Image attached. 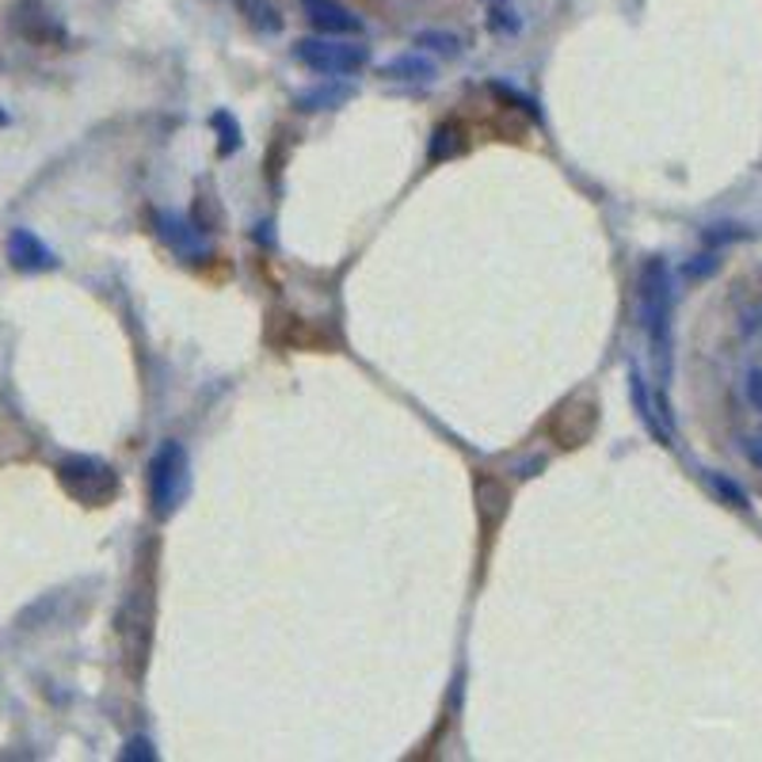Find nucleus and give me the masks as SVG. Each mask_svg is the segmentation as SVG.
Masks as SVG:
<instances>
[{"mask_svg": "<svg viewBox=\"0 0 762 762\" xmlns=\"http://www.w3.org/2000/svg\"><path fill=\"white\" fill-rule=\"evenodd\" d=\"M743 396H748V404H751V408H755V412H762V370H759V367L751 370V374H748V381H743Z\"/></svg>", "mask_w": 762, "mask_h": 762, "instance_id": "17", "label": "nucleus"}, {"mask_svg": "<svg viewBox=\"0 0 762 762\" xmlns=\"http://www.w3.org/2000/svg\"><path fill=\"white\" fill-rule=\"evenodd\" d=\"M123 759H130V762H134V759L153 762V759H157V751H153V743L145 740V736H134V740H130L126 748H123Z\"/></svg>", "mask_w": 762, "mask_h": 762, "instance_id": "16", "label": "nucleus"}, {"mask_svg": "<svg viewBox=\"0 0 762 762\" xmlns=\"http://www.w3.org/2000/svg\"><path fill=\"white\" fill-rule=\"evenodd\" d=\"M736 237H743L740 225H713V229L705 233V240H709V245H720V240H736Z\"/></svg>", "mask_w": 762, "mask_h": 762, "instance_id": "19", "label": "nucleus"}, {"mask_svg": "<svg viewBox=\"0 0 762 762\" xmlns=\"http://www.w3.org/2000/svg\"><path fill=\"white\" fill-rule=\"evenodd\" d=\"M153 225H157V237L165 240L176 256L191 259V264H199V259L210 256V245H206V237H202V229L191 222H183L180 214L157 210V214H153Z\"/></svg>", "mask_w": 762, "mask_h": 762, "instance_id": "5", "label": "nucleus"}, {"mask_svg": "<svg viewBox=\"0 0 762 762\" xmlns=\"http://www.w3.org/2000/svg\"><path fill=\"white\" fill-rule=\"evenodd\" d=\"M416 46H427V51L446 54V58H458V54H461L458 35H446V31H419V35H416Z\"/></svg>", "mask_w": 762, "mask_h": 762, "instance_id": "11", "label": "nucleus"}, {"mask_svg": "<svg viewBox=\"0 0 762 762\" xmlns=\"http://www.w3.org/2000/svg\"><path fill=\"white\" fill-rule=\"evenodd\" d=\"M355 88L351 85H332V77H324V85H317L313 92H302L298 96V108L302 111H332L339 103L351 100Z\"/></svg>", "mask_w": 762, "mask_h": 762, "instance_id": "10", "label": "nucleus"}, {"mask_svg": "<svg viewBox=\"0 0 762 762\" xmlns=\"http://www.w3.org/2000/svg\"><path fill=\"white\" fill-rule=\"evenodd\" d=\"M240 4H245V12L253 15V23H256V27H264L267 35L282 31V20H279V12H274L271 4H264V0H240Z\"/></svg>", "mask_w": 762, "mask_h": 762, "instance_id": "13", "label": "nucleus"}, {"mask_svg": "<svg viewBox=\"0 0 762 762\" xmlns=\"http://www.w3.org/2000/svg\"><path fill=\"white\" fill-rule=\"evenodd\" d=\"M214 126H217V134H222V142H217L222 157L237 153V149H240V126H237V119H233L229 111H217V115H214Z\"/></svg>", "mask_w": 762, "mask_h": 762, "instance_id": "12", "label": "nucleus"}, {"mask_svg": "<svg viewBox=\"0 0 762 762\" xmlns=\"http://www.w3.org/2000/svg\"><path fill=\"white\" fill-rule=\"evenodd\" d=\"M637 298H640V324L648 332V347H652L655 359V374H660V385L671 381V305H675V294H671V271L663 259H648L645 271H640L637 282Z\"/></svg>", "mask_w": 762, "mask_h": 762, "instance_id": "1", "label": "nucleus"}, {"mask_svg": "<svg viewBox=\"0 0 762 762\" xmlns=\"http://www.w3.org/2000/svg\"><path fill=\"white\" fill-rule=\"evenodd\" d=\"M294 58L310 72H317V77H351V72L370 65V46L351 43V38H339V35H317V38H302L294 46Z\"/></svg>", "mask_w": 762, "mask_h": 762, "instance_id": "3", "label": "nucleus"}, {"mask_svg": "<svg viewBox=\"0 0 762 762\" xmlns=\"http://www.w3.org/2000/svg\"><path fill=\"white\" fill-rule=\"evenodd\" d=\"M492 31H500V35H518V20L511 12H504V8H496V12H492Z\"/></svg>", "mask_w": 762, "mask_h": 762, "instance_id": "18", "label": "nucleus"}, {"mask_svg": "<svg viewBox=\"0 0 762 762\" xmlns=\"http://www.w3.org/2000/svg\"><path fill=\"white\" fill-rule=\"evenodd\" d=\"M629 396H634V408H637L640 424L648 427V435H652V439H660L663 446H671V424H668V419H660V412H655L652 396H648V385H645V378H640L637 367L629 370Z\"/></svg>", "mask_w": 762, "mask_h": 762, "instance_id": "8", "label": "nucleus"}, {"mask_svg": "<svg viewBox=\"0 0 762 762\" xmlns=\"http://www.w3.org/2000/svg\"><path fill=\"white\" fill-rule=\"evenodd\" d=\"M305 4V15H310V23L321 31V35H359L362 31V20L351 12V8H344L339 0H302Z\"/></svg>", "mask_w": 762, "mask_h": 762, "instance_id": "7", "label": "nucleus"}, {"mask_svg": "<svg viewBox=\"0 0 762 762\" xmlns=\"http://www.w3.org/2000/svg\"><path fill=\"white\" fill-rule=\"evenodd\" d=\"M709 484H713V492H717V496L725 500V504L748 507V492H743L736 481H728V477H720V473H709Z\"/></svg>", "mask_w": 762, "mask_h": 762, "instance_id": "14", "label": "nucleus"}, {"mask_svg": "<svg viewBox=\"0 0 762 762\" xmlns=\"http://www.w3.org/2000/svg\"><path fill=\"white\" fill-rule=\"evenodd\" d=\"M8 259H12V267L23 274L54 271V267H58V256L51 253V245H43L31 229L8 233Z\"/></svg>", "mask_w": 762, "mask_h": 762, "instance_id": "6", "label": "nucleus"}, {"mask_svg": "<svg viewBox=\"0 0 762 762\" xmlns=\"http://www.w3.org/2000/svg\"><path fill=\"white\" fill-rule=\"evenodd\" d=\"M453 137H458V130H453V126H439V130H435L432 160H439V157H458V153H461V145L453 142Z\"/></svg>", "mask_w": 762, "mask_h": 762, "instance_id": "15", "label": "nucleus"}, {"mask_svg": "<svg viewBox=\"0 0 762 762\" xmlns=\"http://www.w3.org/2000/svg\"><path fill=\"white\" fill-rule=\"evenodd\" d=\"M381 77L389 80H419V85H432L435 80V61H427L424 54H401V58L381 65Z\"/></svg>", "mask_w": 762, "mask_h": 762, "instance_id": "9", "label": "nucleus"}, {"mask_svg": "<svg viewBox=\"0 0 762 762\" xmlns=\"http://www.w3.org/2000/svg\"><path fill=\"white\" fill-rule=\"evenodd\" d=\"M58 481L72 500H80V504H103V500L115 496V484H119L111 466H103V461H96V458H77V453L58 466Z\"/></svg>", "mask_w": 762, "mask_h": 762, "instance_id": "4", "label": "nucleus"}, {"mask_svg": "<svg viewBox=\"0 0 762 762\" xmlns=\"http://www.w3.org/2000/svg\"><path fill=\"white\" fill-rule=\"evenodd\" d=\"M191 496V458L180 442H160L149 461V504L157 518H172Z\"/></svg>", "mask_w": 762, "mask_h": 762, "instance_id": "2", "label": "nucleus"}, {"mask_svg": "<svg viewBox=\"0 0 762 762\" xmlns=\"http://www.w3.org/2000/svg\"><path fill=\"white\" fill-rule=\"evenodd\" d=\"M0 126H8V111L4 108H0Z\"/></svg>", "mask_w": 762, "mask_h": 762, "instance_id": "21", "label": "nucleus"}, {"mask_svg": "<svg viewBox=\"0 0 762 762\" xmlns=\"http://www.w3.org/2000/svg\"><path fill=\"white\" fill-rule=\"evenodd\" d=\"M748 458H751V466L762 469V435H751L748 439Z\"/></svg>", "mask_w": 762, "mask_h": 762, "instance_id": "20", "label": "nucleus"}]
</instances>
